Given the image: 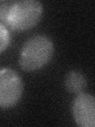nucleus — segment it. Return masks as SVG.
<instances>
[{"instance_id":"1","label":"nucleus","mask_w":95,"mask_h":127,"mask_svg":"<svg viewBox=\"0 0 95 127\" xmlns=\"http://www.w3.org/2000/svg\"><path fill=\"white\" fill-rule=\"evenodd\" d=\"M53 54L52 41L45 35H36L24 43L20 53L19 65L25 71H35L45 67Z\"/></svg>"},{"instance_id":"2","label":"nucleus","mask_w":95,"mask_h":127,"mask_svg":"<svg viewBox=\"0 0 95 127\" xmlns=\"http://www.w3.org/2000/svg\"><path fill=\"white\" fill-rule=\"evenodd\" d=\"M43 15V6L37 0L14 1L8 12L6 25L11 30L24 31L35 27Z\"/></svg>"},{"instance_id":"3","label":"nucleus","mask_w":95,"mask_h":127,"mask_svg":"<svg viewBox=\"0 0 95 127\" xmlns=\"http://www.w3.org/2000/svg\"><path fill=\"white\" fill-rule=\"evenodd\" d=\"M23 94L20 75L10 67L0 69V108L10 109L18 104Z\"/></svg>"},{"instance_id":"4","label":"nucleus","mask_w":95,"mask_h":127,"mask_svg":"<svg viewBox=\"0 0 95 127\" xmlns=\"http://www.w3.org/2000/svg\"><path fill=\"white\" fill-rule=\"evenodd\" d=\"M72 114L78 126L94 127L95 98L94 95L85 92L77 95L72 103Z\"/></svg>"},{"instance_id":"5","label":"nucleus","mask_w":95,"mask_h":127,"mask_svg":"<svg viewBox=\"0 0 95 127\" xmlns=\"http://www.w3.org/2000/svg\"><path fill=\"white\" fill-rule=\"evenodd\" d=\"M65 87L69 93L78 95L84 92L87 82L84 75L78 71H71L65 78Z\"/></svg>"},{"instance_id":"6","label":"nucleus","mask_w":95,"mask_h":127,"mask_svg":"<svg viewBox=\"0 0 95 127\" xmlns=\"http://www.w3.org/2000/svg\"><path fill=\"white\" fill-rule=\"evenodd\" d=\"M10 33L8 27L0 23V53L4 52L10 43Z\"/></svg>"},{"instance_id":"7","label":"nucleus","mask_w":95,"mask_h":127,"mask_svg":"<svg viewBox=\"0 0 95 127\" xmlns=\"http://www.w3.org/2000/svg\"><path fill=\"white\" fill-rule=\"evenodd\" d=\"M13 2H6L2 1L0 2V23L3 24L6 26V18L8 15L10 8L12 5Z\"/></svg>"}]
</instances>
